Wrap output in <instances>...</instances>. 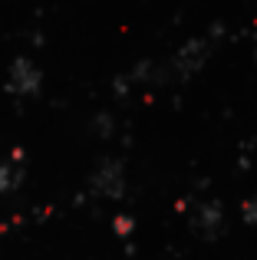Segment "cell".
<instances>
[{"mask_svg":"<svg viewBox=\"0 0 257 260\" xmlns=\"http://www.w3.org/2000/svg\"><path fill=\"white\" fill-rule=\"evenodd\" d=\"M92 125L99 128L96 135H103V139H109V135H112V119H109V115H96V122H92Z\"/></svg>","mask_w":257,"mask_h":260,"instance_id":"obj_8","label":"cell"},{"mask_svg":"<svg viewBox=\"0 0 257 260\" xmlns=\"http://www.w3.org/2000/svg\"><path fill=\"white\" fill-rule=\"evenodd\" d=\"M135 228H139V224H135V217L125 214V211L112 217V231H116L119 241H128V237H135Z\"/></svg>","mask_w":257,"mask_h":260,"instance_id":"obj_6","label":"cell"},{"mask_svg":"<svg viewBox=\"0 0 257 260\" xmlns=\"http://www.w3.org/2000/svg\"><path fill=\"white\" fill-rule=\"evenodd\" d=\"M23 175H26V168H23V152L17 148L10 158L0 161V194H10V191H17L20 184H23Z\"/></svg>","mask_w":257,"mask_h":260,"instance_id":"obj_5","label":"cell"},{"mask_svg":"<svg viewBox=\"0 0 257 260\" xmlns=\"http://www.w3.org/2000/svg\"><path fill=\"white\" fill-rule=\"evenodd\" d=\"M241 221L251 224V228H257V191H254L251 198H244V201H241Z\"/></svg>","mask_w":257,"mask_h":260,"instance_id":"obj_7","label":"cell"},{"mask_svg":"<svg viewBox=\"0 0 257 260\" xmlns=\"http://www.w3.org/2000/svg\"><path fill=\"white\" fill-rule=\"evenodd\" d=\"M43 89V73L30 56H17L7 70V92L17 99H33Z\"/></svg>","mask_w":257,"mask_h":260,"instance_id":"obj_2","label":"cell"},{"mask_svg":"<svg viewBox=\"0 0 257 260\" xmlns=\"http://www.w3.org/2000/svg\"><path fill=\"white\" fill-rule=\"evenodd\" d=\"M218 33H221V26L211 33V37H195V40H188V43H185V46H181V50L172 56L168 70H172L178 79L195 76V73H198L201 66L208 63V56H211V50H214V37H218Z\"/></svg>","mask_w":257,"mask_h":260,"instance_id":"obj_1","label":"cell"},{"mask_svg":"<svg viewBox=\"0 0 257 260\" xmlns=\"http://www.w3.org/2000/svg\"><path fill=\"white\" fill-rule=\"evenodd\" d=\"M191 224L208 237V241H214V237L224 231V204L221 201H198Z\"/></svg>","mask_w":257,"mask_h":260,"instance_id":"obj_4","label":"cell"},{"mask_svg":"<svg viewBox=\"0 0 257 260\" xmlns=\"http://www.w3.org/2000/svg\"><path fill=\"white\" fill-rule=\"evenodd\" d=\"M89 191L96 198H109V201L122 198L125 194V168H122V161H119V158H106L103 165L92 172Z\"/></svg>","mask_w":257,"mask_h":260,"instance_id":"obj_3","label":"cell"}]
</instances>
